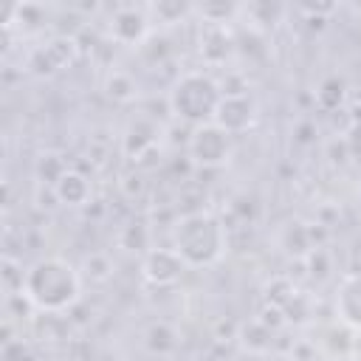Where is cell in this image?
Segmentation results:
<instances>
[{"label":"cell","mask_w":361,"mask_h":361,"mask_svg":"<svg viewBox=\"0 0 361 361\" xmlns=\"http://www.w3.org/2000/svg\"><path fill=\"white\" fill-rule=\"evenodd\" d=\"M54 195H56V200L65 203V206H82V203L90 197V180H87L82 172L68 169V172L59 178V183L54 186Z\"/></svg>","instance_id":"9"},{"label":"cell","mask_w":361,"mask_h":361,"mask_svg":"<svg viewBox=\"0 0 361 361\" xmlns=\"http://www.w3.org/2000/svg\"><path fill=\"white\" fill-rule=\"evenodd\" d=\"M110 34L118 42H127V45L144 39V34H147V17H144V11H138V8H118L113 14V20H110Z\"/></svg>","instance_id":"8"},{"label":"cell","mask_w":361,"mask_h":361,"mask_svg":"<svg viewBox=\"0 0 361 361\" xmlns=\"http://www.w3.org/2000/svg\"><path fill=\"white\" fill-rule=\"evenodd\" d=\"M147 347H149L152 353H158V355L175 353V350H178V333H175V327H169L166 322L152 324V327L147 330Z\"/></svg>","instance_id":"10"},{"label":"cell","mask_w":361,"mask_h":361,"mask_svg":"<svg viewBox=\"0 0 361 361\" xmlns=\"http://www.w3.org/2000/svg\"><path fill=\"white\" fill-rule=\"evenodd\" d=\"M220 99H223V90L212 76H206V73H183L169 90V110L178 118L200 127V124L214 121Z\"/></svg>","instance_id":"3"},{"label":"cell","mask_w":361,"mask_h":361,"mask_svg":"<svg viewBox=\"0 0 361 361\" xmlns=\"http://www.w3.org/2000/svg\"><path fill=\"white\" fill-rule=\"evenodd\" d=\"M336 313L344 324L361 330V271L347 274L336 290Z\"/></svg>","instance_id":"7"},{"label":"cell","mask_w":361,"mask_h":361,"mask_svg":"<svg viewBox=\"0 0 361 361\" xmlns=\"http://www.w3.org/2000/svg\"><path fill=\"white\" fill-rule=\"evenodd\" d=\"M316 99H319V104H322L324 110H336V107L344 102V82H338V79L322 82V87L316 90Z\"/></svg>","instance_id":"13"},{"label":"cell","mask_w":361,"mask_h":361,"mask_svg":"<svg viewBox=\"0 0 361 361\" xmlns=\"http://www.w3.org/2000/svg\"><path fill=\"white\" fill-rule=\"evenodd\" d=\"M172 248L192 268L212 265L226 251V228L212 212H189L172 228Z\"/></svg>","instance_id":"2"},{"label":"cell","mask_w":361,"mask_h":361,"mask_svg":"<svg viewBox=\"0 0 361 361\" xmlns=\"http://www.w3.org/2000/svg\"><path fill=\"white\" fill-rule=\"evenodd\" d=\"M65 172H68L65 161H62L59 155H54V152L42 155V158L37 161V175L42 178V183H51V186H56V183H59V178H62Z\"/></svg>","instance_id":"12"},{"label":"cell","mask_w":361,"mask_h":361,"mask_svg":"<svg viewBox=\"0 0 361 361\" xmlns=\"http://www.w3.org/2000/svg\"><path fill=\"white\" fill-rule=\"evenodd\" d=\"M186 262L178 257L175 248H149L141 262V274L152 285H175L183 276Z\"/></svg>","instance_id":"6"},{"label":"cell","mask_w":361,"mask_h":361,"mask_svg":"<svg viewBox=\"0 0 361 361\" xmlns=\"http://www.w3.org/2000/svg\"><path fill=\"white\" fill-rule=\"evenodd\" d=\"M23 293L31 299L34 307L59 313L79 302L82 279L71 262H65L59 257H45V259H37L25 271Z\"/></svg>","instance_id":"1"},{"label":"cell","mask_w":361,"mask_h":361,"mask_svg":"<svg viewBox=\"0 0 361 361\" xmlns=\"http://www.w3.org/2000/svg\"><path fill=\"white\" fill-rule=\"evenodd\" d=\"M135 93H138V87L127 73L113 71L107 76V96H113L116 102H130V99H135Z\"/></svg>","instance_id":"11"},{"label":"cell","mask_w":361,"mask_h":361,"mask_svg":"<svg viewBox=\"0 0 361 361\" xmlns=\"http://www.w3.org/2000/svg\"><path fill=\"white\" fill-rule=\"evenodd\" d=\"M257 118V104L248 93H223L217 113H214V124L223 127L228 135L234 133H245Z\"/></svg>","instance_id":"5"},{"label":"cell","mask_w":361,"mask_h":361,"mask_svg":"<svg viewBox=\"0 0 361 361\" xmlns=\"http://www.w3.org/2000/svg\"><path fill=\"white\" fill-rule=\"evenodd\" d=\"M231 155V135L214 121L200 124L189 135V158L200 166H220Z\"/></svg>","instance_id":"4"},{"label":"cell","mask_w":361,"mask_h":361,"mask_svg":"<svg viewBox=\"0 0 361 361\" xmlns=\"http://www.w3.org/2000/svg\"><path fill=\"white\" fill-rule=\"evenodd\" d=\"M3 361H39V358H37V353L25 341L6 338V344H3Z\"/></svg>","instance_id":"14"},{"label":"cell","mask_w":361,"mask_h":361,"mask_svg":"<svg viewBox=\"0 0 361 361\" xmlns=\"http://www.w3.org/2000/svg\"><path fill=\"white\" fill-rule=\"evenodd\" d=\"M189 11V6H180V3H158L155 6V14L164 17V20H175V17H183Z\"/></svg>","instance_id":"15"}]
</instances>
